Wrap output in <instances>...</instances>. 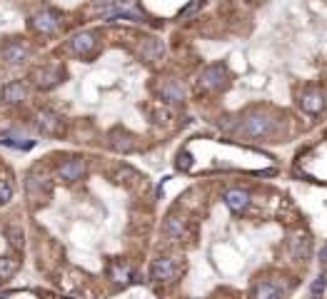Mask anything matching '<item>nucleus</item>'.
I'll use <instances>...</instances> for the list:
<instances>
[{"mask_svg":"<svg viewBox=\"0 0 327 299\" xmlns=\"http://www.w3.org/2000/svg\"><path fill=\"white\" fill-rule=\"evenodd\" d=\"M60 23H63V18H60V13H55V10H50V8H43V10H38L33 18H30V28L38 33V35H55L60 30Z\"/></svg>","mask_w":327,"mask_h":299,"instance_id":"obj_1","label":"nucleus"},{"mask_svg":"<svg viewBox=\"0 0 327 299\" xmlns=\"http://www.w3.org/2000/svg\"><path fill=\"white\" fill-rule=\"evenodd\" d=\"M228 82H230V77H228V70H225V65H210V68H205L202 75H200V88L202 90H210V93H220V90H225L228 88Z\"/></svg>","mask_w":327,"mask_h":299,"instance_id":"obj_2","label":"nucleus"},{"mask_svg":"<svg viewBox=\"0 0 327 299\" xmlns=\"http://www.w3.org/2000/svg\"><path fill=\"white\" fill-rule=\"evenodd\" d=\"M270 130H272V117L262 115V112L248 115L240 122V135H245V137H265Z\"/></svg>","mask_w":327,"mask_h":299,"instance_id":"obj_3","label":"nucleus"},{"mask_svg":"<svg viewBox=\"0 0 327 299\" xmlns=\"http://www.w3.org/2000/svg\"><path fill=\"white\" fill-rule=\"evenodd\" d=\"M33 82H35V88L40 90H53L55 85L63 82V77H65V70L60 68V65H43L38 70H33Z\"/></svg>","mask_w":327,"mask_h":299,"instance_id":"obj_4","label":"nucleus"},{"mask_svg":"<svg viewBox=\"0 0 327 299\" xmlns=\"http://www.w3.org/2000/svg\"><path fill=\"white\" fill-rule=\"evenodd\" d=\"M177 262L173 257H157L150 264V280L153 282H173L177 277Z\"/></svg>","mask_w":327,"mask_h":299,"instance_id":"obj_5","label":"nucleus"},{"mask_svg":"<svg viewBox=\"0 0 327 299\" xmlns=\"http://www.w3.org/2000/svg\"><path fill=\"white\" fill-rule=\"evenodd\" d=\"M70 50L75 53V55L80 57H88V55H93L95 53V48H97V35L95 33H90V30H83V33H75V35L70 37Z\"/></svg>","mask_w":327,"mask_h":299,"instance_id":"obj_6","label":"nucleus"},{"mask_svg":"<svg viewBox=\"0 0 327 299\" xmlns=\"http://www.w3.org/2000/svg\"><path fill=\"white\" fill-rule=\"evenodd\" d=\"M35 125H38L43 132H48V135H60V132L65 130L63 117H60L58 112L48 110V108H43V110L35 112Z\"/></svg>","mask_w":327,"mask_h":299,"instance_id":"obj_7","label":"nucleus"},{"mask_svg":"<svg viewBox=\"0 0 327 299\" xmlns=\"http://www.w3.org/2000/svg\"><path fill=\"white\" fill-rule=\"evenodd\" d=\"M0 57H3V62H5V65H20V62H25V60L30 57V48H28L25 42L10 40V42H5V45H3Z\"/></svg>","mask_w":327,"mask_h":299,"instance_id":"obj_8","label":"nucleus"},{"mask_svg":"<svg viewBox=\"0 0 327 299\" xmlns=\"http://www.w3.org/2000/svg\"><path fill=\"white\" fill-rule=\"evenodd\" d=\"M108 142H110V147L120 152V155H128V152H133L137 147V142H135V135L128 130H122V127H115V130L108 135Z\"/></svg>","mask_w":327,"mask_h":299,"instance_id":"obj_9","label":"nucleus"},{"mask_svg":"<svg viewBox=\"0 0 327 299\" xmlns=\"http://www.w3.org/2000/svg\"><path fill=\"white\" fill-rule=\"evenodd\" d=\"M83 175H85V160H80V157H70L58 167V177L65 182H77V180H83Z\"/></svg>","mask_w":327,"mask_h":299,"instance_id":"obj_10","label":"nucleus"},{"mask_svg":"<svg viewBox=\"0 0 327 299\" xmlns=\"http://www.w3.org/2000/svg\"><path fill=\"white\" fill-rule=\"evenodd\" d=\"M300 108L308 115H320L327 108V100L320 90H308V93L300 95Z\"/></svg>","mask_w":327,"mask_h":299,"instance_id":"obj_11","label":"nucleus"},{"mask_svg":"<svg viewBox=\"0 0 327 299\" xmlns=\"http://www.w3.org/2000/svg\"><path fill=\"white\" fill-rule=\"evenodd\" d=\"M222 200H225V205L230 207L232 212H245L248 205H250V192L240 189V187H232V189H228L222 195Z\"/></svg>","mask_w":327,"mask_h":299,"instance_id":"obj_12","label":"nucleus"},{"mask_svg":"<svg viewBox=\"0 0 327 299\" xmlns=\"http://www.w3.org/2000/svg\"><path fill=\"white\" fill-rule=\"evenodd\" d=\"M0 145H5V147H13V150H33L35 147V140L33 137H28V135H23V132H3L0 135Z\"/></svg>","mask_w":327,"mask_h":299,"instance_id":"obj_13","label":"nucleus"},{"mask_svg":"<svg viewBox=\"0 0 327 299\" xmlns=\"http://www.w3.org/2000/svg\"><path fill=\"white\" fill-rule=\"evenodd\" d=\"M137 53H140V57H142L145 62H155V60H160V57H162V53H165V45H162L157 37H145V40L140 42Z\"/></svg>","mask_w":327,"mask_h":299,"instance_id":"obj_14","label":"nucleus"},{"mask_svg":"<svg viewBox=\"0 0 327 299\" xmlns=\"http://www.w3.org/2000/svg\"><path fill=\"white\" fill-rule=\"evenodd\" d=\"M25 97H28L25 82H8V85L3 88V93H0V100H3L5 105H18Z\"/></svg>","mask_w":327,"mask_h":299,"instance_id":"obj_15","label":"nucleus"},{"mask_svg":"<svg viewBox=\"0 0 327 299\" xmlns=\"http://www.w3.org/2000/svg\"><path fill=\"white\" fill-rule=\"evenodd\" d=\"M157 93H160V97H162L165 102H170V105H177V102H182V100H185V93H182V88H180L177 82H173V80L162 82Z\"/></svg>","mask_w":327,"mask_h":299,"instance_id":"obj_16","label":"nucleus"},{"mask_svg":"<svg viewBox=\"0 0 327 299\" xmlns=\"http://www.w3.org/2000/svg\"><path fill=\"white\" fill-rule=\"evenodd\" d=\"M162 234L168 237V240H182V234H185V220L182 217H168L165 224H162Z\"/></svg>","mask_w":327,"mask_h":299,"instance_id":"obj_17","label":"nucleus"},{"mask_svg":"<svg viewBox=\"0 0 327 299\" xmlns=\"http://www.w3.org/2000/svg\"><path fill=\"white\" fill-rule=\"evenodd\" d=\"M308 252H310L308 234H295V237L290 240V254H292V260H305Z\"/></svg>","mask_w":327,"mask_h":299,"instance_id":"obj_18","label":"nucleus"},{"mask_svg":"<svg viewBox=\"0 0 327 299\" xmlns=\"http://www.w3.org/2000/svg\"><path fill=\"white\" fill-rule=\"evenodd\" d=\"M5 237H8V242H10L13 249H23L25 247V232H23V227L18 222L5 224Z\"/></svg>","mask_w":327,"mask_h":299,"instance_id":"obj_19","label":"nucleus"},{"mask_svg":"<svg viewBox=\"0 0 327 299\" xmlns=\"http://www.w3.org/2000/svg\"><path fill=\"white\" fill-rule=\"evenodd\" d=\"M252 297H257V299H277V297H282V289H280L277 284H272V282H260V284L252 289Z\"/></svg>","mask_w":327,"mask_h":299,"instance_id":"obj_20","label":"nucleus"},{"mask_svg":"<svg viewBox=\"0 0 327 299\" xmlns=\"http://www.w3.org/2000/svg\"><path fill=\"white\" fill-rule=\"evenodd\" d=\"M18 269H20V260H15V257H0V282L15 277Z\"/></svg>","mask_w":327,"mask_h":299,"instance_id":"obj_21","label":"nucleus"},{"mask_svg":"<svg viewBox=\"0 0 327 299\" xmlns=\"http://www.w3.org/2000/svg\"><path fill=\"white\" fill-rule=\"evenodd\" d=\"M110 280H115V282H125L130 280V267L128 264H122V262H115L113 267H110Z\"/></svg>","mask_w":327,"mask_h":299,"instance_id":"obj_22","label":"nucleus"},{"mask_svg":"<svg viewBox=\"0 0 327 299\" xmlns=\"http://www.w3.org/2000/svg\"><path fill=\"white\" fill-rule=\"evenodd\" d=\"M193 155L188 152V150H180L177 152V157H175V167L180 169V172H188V169H193Z\"/></svg>","mask_w":327,"mask_h":299,"instance_id":"obj_23","label":"nucleus"},{"mask_svg":"<svg viewBox=\"0 0 327 299\" xmlns=\"http://www.w3.org/2000/svg\"><path fill=\"white\" fill-rule=\"evenodd\" d=\"M325 289H327V272H322L317 280L310 284V294L312 297H320V294H325Z\"/></svg>","mask_w":327,"mask_h":299,"instance_id":"obj_24","label":"nucleus"},{"mask_svg":"<svg viewBox=\"0 0 327 299\" xmlns=\"http://www.w3.org/2000/svg\"><path fill=\"white\" fill-rule=\"evenodd\" d=\"M115 180H117V182H125V185H130V182H135V180H140V175H137L135 169H130V167H122V169H117Z\"/></svg>","mask_w":327,"mask_h":299,"instance_id":"obj_25","label":"nucleus"},{"mask_svg":"<svg viewBox=\"0 0 327 299\" xmlns=\"http://www.w3.org/2000/svg\"><path fill=\"white\" fill-rule=\"evenodd\" d=\"M120 3H125V0H93V8H95V10H100V13L105 15L108 10H113V8H117Z\"/></svg>","mask_w":327,"mask_h":299,"instance_id":"obj_26","label":"nucleus"},{"mask_svg":"<svg viewBox=\"0 0 327 299\" xmlns=\"http://www.w3.org/2000/svg\"><path fill=\"white\" fill-rule=\"evenodd\" d=\"M10 200H13V187H10V182L0 180V207L8 205Z\"/></svg>","mask_w":327,"mask_h":299,"instance_id":"obj_27","label":"nucleus"},{"mask_svg":"<svg viewBox=\"0 0 327 299\" xmlns=\"http://www.w3.org/2000/svg\"><path fill=\"white\" fill-rule=\"evenodd\" d=\"M200 5H202V0H195V3H190L188 8H182V10H180V18H185V15H190V13H195V10H197Z\"/></svg>","mask_w":327,"mask_h":299,"instance_id":"obj_28","label":"nucleus"},{"mask_svg":"<svg viewBox=\"0 0 327 299\" xmlns=\"http://www.w3.org/2000/svg\"><path fill=\"white\" fill-rule=\"evenodd\" d=\"M320 260H322V262H327V247H325V249H322V254H320Z\"/></svg>","mask_w":327,"mask_h":299,"instance_id":"obj_29","label":"nucleus"}]
</instances>
